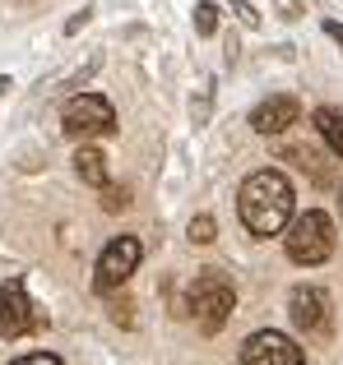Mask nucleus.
Listing matches in <instances>:
<instances>
[{"label": "nucleus", "mask_w": 343, "mask_h": 365, "mask_svg": "<svg viewBox=\"0 0 343 365\" xmlns=\"http://www.w3.org/2000/svg\"><path fill=\"white\" fill-rule=\"evenodd\" d=\"M33 329H42V314L33 310L24 282H19V277L0 282V333H5V338H24V333H33Z\"/></svg>", "instance_id": "nucleus-7"}, {"label": "nucleus", "mask_w": 343, "mask_h": 365, "mask_svg": "<svg viewBox=\"0 0 343 365\" xmlns=\"http://www.w3.org/2000/svg\"><path fill=\"white\" fill-rule=\"evenodd\" d=\"M74 171H79V180H84V185H93V190L107 185V158H102L98 148H89V143L74 153Z\"/></svg>", "instance_id": "nucleus-10"}, {"label": "nucleus", "mask_w": 343, "mask_h": 365, "mask_svg": "<svg viewBox=\"0 0 343 365\" xmlns=\"http://www.w3.org/2000/svg\"><path fill=\"white\" fill-rule=\"evenodd\" d=\"M61 125L70 139H89V134H107L116 130V107H111L102 93H79V98L65 102Z\"/></svg>", "instance_id": "nucleus-4"}, {"label": "nucleus", "mask_w": 343, "mask_h": 365, "mask_svg": "<svg viewBox=\"0 0 343 365\" xmlns=\"http://www.w3.org/2000/svg\"><path fill=\"white\" fill-rule=\"evenodd\" d=\"M232 9H237V19H242V24H246V28H260V14H255V9H251V5H246V0H237V5H232Z\"/></svg>", "instance_id": "nucleus-16"}, {"label": "nucleus", "mask_w": 343, "mask_h": 365, "mask_svg": "<svg viewBox=\"0 0 343 365\" xmlns=\"http://www.w3.org/2000/svg\"><path fill=\"white\" fill-rule=\"evenodd\" d=\"M214 232H218V227H214V217H209V213H199L195 222H190V241H195V245H209V241H214Z\"/></svg>", "instance_id": "nucleus-13"}, {"label": "nucleus", "mask_w": 343, "mask_h": 365, "mask_svg": "<svg viewBox=\"0 0 343 365\" xmlns=\"http://www.w3.org/2000/svg\"><path fill=\"white\" fill-rule=\"evenodd\" d=\"M102 208H107V213H116V208H130V190L102 185Z\"/></svg>", "instance_id": "nucleus-14"}, {"label": "nucleus", "mask_w": 343, "mask_h": 365, "mask_svg": "<svg viewBox=\"0 0 343 365\" xmlns=\"http://www.w3.org/2000/svg\"><path fill=\"white\" fill-rule=\"evenodd\" d=\"M89 14H93V9H79V14H74V19H70V24H65V33H79V28H84V24H89Z\"/></svg>", "instance_id": "nucleus-17"}, {"label": "nucleus", "mask_w": 343, "mask_h": 365, "mask_svg": "<svg viewBox=\"0 0 343 365\" xmlns=\"http://www.w3.org/2000/svg\"><path fill=\"white\" fill-rule=\"evenodd\" d=\"M14 365H65V361L51 356V351H28V356H19Z\"/></svg>", "instance_id": "nucleus-15"}, {"label": "nucleus", "mask_w": 343, "mask_h": 365, "mask_svg": "<svg viewBox=\"0 0 343 365\" xmlns=\"http://www.w3.org/2000/svg\"><path fill=\"white\" fill-rule=\"evenodd\" d=\"M283 250H288V259L302 264V268L325 264V259L334 255V222H329L320 208H307V213H297L288 222V232H283Z\"/></svg>", "instance_id": "nucleus-3"}, {"label": "nucleus", "mask_w": 343, "mask_h": 365, "mask_svg": "<svg viewBox=\"0 0 343 365\" xmlns=\"http://www.w3.org/2000/svg\"><path fill=\"white\" fill-rule=\"evenodd\" d=\"M311 120H316L320 139L329 143V153H334V158H343V111H334V107H320Z\"/></svg>", "instance_id": "nucleus-11"}, {"label": "nucleus", "mask_w": 343, "mask_h": 365, "mask_svg": "<svg viewBox=\"0 0 343 365\" xmlns=\"http://www.w3.org/2000/svg\"><path fill=\"white\" fill-rule=\"evenodd\" d=\"M139 259H144V245H139V236H116V241H111V245L98 255L93 287H98V292H116V287H126L130 273L139 268Z\"/></svg>", "instance_id": "nucleus-5"}, {"label": "nucleus", "mask_w": 343, "mask_h": 365, "mask_svg": "<svg viewBox=\"0 0 343 365\" xmlns=\"http://www.w3.org/2000/svg\"><path fill=\"white\" fill-rule=\"evenodd\" d=\"M302 120V102L292 98V93H274V98H264L260 107L251 111V125L260 134H283L288 125Z\"/></svg>", "instance_id": "nucleus-9"}, {"label": "nucleus", "mask_w": 343, "mask_h": 365, "mask_svg": "<svg viewBox=\"0 0 343 365\" xmlns=\"http://www.w3.org/2000/svg\"><path fill=\"white\" fill-rule=\"evenodd\" d=\"M214 28H218V9L209 5V0H204V5H195V33H199V37H209Z\"/></svg>", "instance_id": "nucleus-12"}, {"label": "nucleus", "mask_w": 343, "mask_h": 365, "mask_svg": "<svg viewBox=\"0 0 343 365\" xmlns=\"http://www.w3.org/2000/svg\"><path fill=\"white\" fill-rule=\"evenodd\" d=\"M339 213H343V199H339Z\"/></svg>", "instance_id": "nucleus-20"}, {"label": "nucleus", "mask_w": 343, "mask_h": 365, "mask_svg": "<svg viewBox=\"0 0 343 365\" xmlns=\"http://www.w3.org/2000/svg\"><path fill=\"white\" fill-rule=\"evenodd\" d=\"M5 93H9V79H5V74H0V98H5Z\"/></svg>", "instance_id": "nucleus-19"}, {"label": "nucleus", "mask_w": 343, "mask_h": 365, "mask_svg": "<svg viewBox=\"0 0 343 365\" xmlns=\"http://www.w3.org/2000/svg\"><path fill=\"white\" fill-rule=\"evenodd\" d=\"M292 208H297L292 180L274 167L251 171L237 190V213H242V227L251 236H283L292 222Z\"/></svg>", "instance_id": "nucleus-1"}, {"label": "nucleus", "mask_w": 343, "mask_h": 365, "mask_svg": "<svg viewBox=\"0 0 343 365\" xmlns=\"http://www.w3.org/2000/svg\"><path fill=\"white\" fill-rule=\"evenodd\" d=\"M288 314L302 333H329V296L320 287H297L288 296Z\"/></svg>", "instance_id": "nucleus-8"}, {"label": "nucleus", "mask_w": 343, "mask_h": 365, "mask_svg": "<svg viewBox=\"0 0 343 365\" xmlns=\"http://www.w3.org/2000/svg\"><path fill=\"white\" fill-rule=\"evenodd\" d=\"M186 305H190V314H195L199 329L218 333L227 319H232V305H237L232 277H227L223 268H199L195 282H190V292H186Z\"/></svg>", "instance_id": "nucleus-2"}, {"label": "nucleus", "mask_w": 343, "mask_h": 365, "mask_svg": "<svg viewBox=\"0 0 343 365\" xmlns=\"http://www.w3.org/2000/svg\"><path fill=\"white\" fill-rule=\"evenodd\" d=\"M242 365H307V351H302L288 333L260 329V333H251V338H246Z\"/></svg>", "instance_id": "nucleus-6"}, {"label": "nucleus", "mask_w": 343, "mask_h": 365, "mask_svg": "<svg viewBox=\"0 0 343 365\" xmlns=\"http://www.w3.org/2000/svg\"><path fill=\"white\" fill-rule=\"evenodd\" d=\"M325 33H329V37H334V42L343 46V24H339V19H325Z\"/></svg>", "instance_id": "nucleus-18"}]
</instances>
